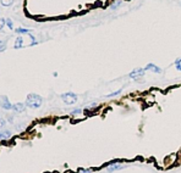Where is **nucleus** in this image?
I'll return each mask as SVG.
<instances>
[{
	"label": "nucleus",
	"mask_w": 181,
	"mask_h": 173,
	"mask_svg": "<svg viewBox=\"0 0 181 173\" xmlns=\"http://www.w3.org/2000/svg\"><path fill=\"white\" fill-rule=\"evenodd\" d=\"M121 91H122V89H119V90H116V91H113V93H110V94L105 95V98H113V97H116V95L121 94Z\"/></svg>",
	"instance_id": "4468645a"
},
{
	"label": "nucleus",
	"mask_w": 181,
	"mask_h": 173,
	"mask_svg": "<svg viewBox=\"0 0 181 173\" xmlns=\"http://www.w3.org/2000/svg\"><path fill=\"white\" fill-rule=\"evenodd\" d=\"M61 100H63L64 104H66V105H74V104L77 103L78 97H77V94H75V93L67 91V93L61 94Z\"/></svg>",
	"instance_id": "f03ea898"
},
{
	"label": "nucleus",
	"mask_w": 181,
	"mask_h": 173,
	"mask_svg": "<svg viewBox=\"0 0 181 173\" xmlns=\"http://www.w3.org/2000/svg\"><path fill=\"white\" fill-rule=\"evenodd\" d=\"M180 64H181V57H179V59H176L174 61V65H180Z\"/></svg>",
	"instance_id": "aec40b11"
},
{
	"label": "nucleus",
	"mask_w": 181,
	"mask_h": 173,
	"mask_svg": "<svg viewBox=\"0 0 181 173\" xmlns=\"http://www.w3.org/2000/svg\"><path fill=\"white\" fill-rule=\"evenodd\" d=\"M26 106L29 107V109H39L43 104V98L38 94H34V93H31L27 95L26 98Z\"/></svg>",
	"instance_id": "f257e3e1"
},
{
	"label": "nucleus",
	"mask_w": 181,
	"mask_h": 173,
	"mask_svg": "<svg viewBox=\"0 0 181 173\" xmlns=\"http://www.w3.org/2000/svg\"><path fill=\"white\" fill-rule=\"evenodd\" d=\"M175 67H176V70H177L179 72H181V64H180V65H175Z\"/></svg>",
	"instance_id": "4be33fe9"
},
{
	"label": "nucleus",
	"mask_w": 181,
	"mask_h": 173,
	"mask_svg": "<svg viewBox=\"0 0 181 173\" xmlns=\"http://www.w3.org/2000/svg\"><path fill=\"white\" fill-rule=\"evenodd\" d=\"M121 5H122V0H114V1L110 4V6H109V10L115 11V10H118Z\"/></svg>",
	"instance_id": "1a4fd4ad"
},
{
	"label": "nucleus",
	"mask_w": 181,
	"mask_h": 173,
	"mask_svg": "<svg viewBox=\"0 0 181 173\" xmlns=\"http://www.w3.org/2000/svg\"><path fill=\"white\" fill-rule=\"evenodd\" d=\"M14 48H15V49H17V50H19V49H22V48H23V38H22L21 35H19V37H17L16 39H15V44H14Z\"/></svg>",
	"instance_id": "6e6552de"
},
{
	"label": "nucleus",
	"mask_w": 181,
	"mask_h": 173,
	"mask_svg": "<svg viewBox=\"0 0 181 173\" xmlns=\"http://www.w3.org/2000/svg\"><path fill=\"white\" fill-rule=\"evenodd\" d=\"M80 173H92V171L91 169H82V171H80Z\"/></svg>",
	"instance_id": "412c9836"
},
{
	"label": "nucleus",
	"mask_w": 181,
	"mask_h": 173,
	"mask_svg": "<svg viewBox=\"0 0 181 173\" xmlns=\"http://www.w3.org/2000/svg\"><path fill=\"white\" fill-rule=\"evenodd\" d=\"M180 6H181V1H180Z\"/></svg>",
	"instance_id": "b1692460"
},
{
	"label": "nucleus",
	"mask_w": 181,
	"mask_h": 173,
	"mask_svg": "<svg viewBox=\"0 0 181 173\" xmlns=\"http://www.w3.org/2000/svg\"><path fill=\"white\" fill-rule=\"evenodd\" d=\"M144 73H146V70L141 68V67H137V68L132 70V71L129 73V78H131V79H133V81H138L140 78H142V77L144 76Z\"/></svg>",
	"instance_id": "7ed1b4c3"
},
{
	"label": "nucleus",
	"mask_w": 181,
	"mask_h": 173,
	"mask_svg": "<svg viewBox=\"0 0 181 173\" xmlns=\"http://www.w3.org/2000/svg\"><path fill=\"white\" fill-rule=\"evenodd\" d=\"M0 106H2L4 110H12V104L10 103V100L6 97H2L0 98Z\"/></svg>",
	"instance_id": "39448f33"
},
{
	"label": "nucleus",
	"mask_w": 181,
	"mask_h": 173,
	"mask_svg": "<svg viewBox=\"0 0 181 173\" xmlns=\"http://www.w3.org/2000/svg\"><path fill=\"white\" fill-rule=\"evenodd\" d=\"M6 26L9 27V29H14V22L10 18H6Z\"/></svg>",
	"instance_id": "2eb2a0df"
},
{
	"label": "nucleus",
	"mask_w": 181,
	"mask_h": 173,
	"mask_svg": "<svg viewBox=\"0 0 181 173\" xmlns=\"http://www.w3.org/2000/svg\"><path fill=\"white\" fill-rule=\"evenodd\" d=\"M14 1H15V0H0V3H2V5H3V6H5V7L11 6V5L14 4Z\"/></svg>",
	"instance_id": "f8f14e48"
},
{
	"label": "nucleus",
	"mask_w": 181,
	"mask_h": 173,
	"mask_svg": "<svg viewBox=\"0 0 181 173\" xmlns=\"http://www.w3.org/2000/svg\"><path fill=\"white\" fill-rule=\"evenodd\" d=\"M26 104H23V103H16V104H14V106H12V110L15 111V112H17V113H21V112H23L25 110H26Z\"/></svg>",
	"instance_id": "0eeeda50"
},
{
	"label": "nucleus",
	"mask_w": 181,
	"mask_h": 173,
	"mask_svg": "<svg viewBox=\"0 0 181 173\" xmlns=\"http://www.w3.org/2000/svg\"><path fill=\"white\" fill-rule=\"evenodd\" d=\"M5 123H6V121H5L4 118H2V117H0V128L5 127Z\"/></svg>",
	"instance_id": "6ab92c4d"
},
{
	"label": "nucleus",
	"mask_w": 181,
	"mask_h": 173,
	"mask_svg": "<svg viewBox=\"0 0 181 173\" xmlns=\"http://www.w3.org/2000/svg\"><path fill=\"white\" fill-rule=\"evenodd\" d=\"M6 25V18H0V31H2Z\"/></svg>",
	"instance_id": "dca6fc26"
},
{
	"label": "nucleus",
	"mask_w": 181,
	"mask_h": 173,
	"mask_svg": "<svg viewBox=\"0 0 181 173\" xmlns=\"http://www.w3.org/2000/svg\"><path fill=\"white\" fill-rule=\"evenodd\" d=\"M6 49V45H5V42L0 40V51H4Z\"/></svg>",
	"instance_id": "f3484780"
},
{
	"label": "nucleus",
	"mask_w": 181,
	"mask_h": 173,
	"mask_svg": "<svg viewBox=\"0 0 181 173\" xmlns=\"http://www.w3.org/2000/svg\"><path fill=\"white\" fill-rule=\"evenodd\" d=\"M82 112V109H76V110H74V111H71V115H78V113H81Z\"/></svg>",
	"instance_id": "a211bd4d"
},
{
	"label": "nucleus",
	"mask_w": 181,
	"mask_h": 173,
	"mask_svg": "<svg viewBox=\"0 0 181 173\" xmlns=\"http://www.w3.org/2000/svg\"><path fill=\"white\" fill-rule=\"evenodd\" d=\"M10 137H11V132H10V130H4V132H0V140L10 139Z\"/></svg>",
	"instance_id": "9d476101"
},
{
	"label": "nucleus",
	"mask_w": 181,
	"mask_h": 173,
	"mask_svg": "<svg viewBox=\"0 0 181 173\" xmlns=\"http://www.w3.org/2000/svg\"><path fill=\"white\" fill-rule=\"evenodd\" d=\"M126 167H127V166L122 165V163H113V165L106 167V172L108 173H113V172H116V171H120V169H125Z\"/></svg>",
	"instance_id": "20e7f679"
},
{
	"label": "nucleus",
	"mask_w": 181,
	"mask_h": 173,
	"mask_svg": "<svg viewBox=\"0 0 181 173\" xmlns=\"http://www.w3.org/2000/svg\"><path fill=\"white\" fill-rule=\"evenodd\" d=\"M15 32H16L17 34L22 35V34H29V33H31V29H26V28H17V29H15Z\"/></svg>",
	"instance_id": "9b49d317"
},
{
	"label": "nucleus",
	"mask_w": 181,
	"mask_h": 173,
	"mask_svg": "<svg viewBox=\"0 0 181 173\" xmlns=\"http://www.w3.org/2000/svg\"><path fill=\"white\" fill-rule=\"evenodd\" d=\"M144 70L146 71H152V72H154V73H157V74H160L161 72H163V70L159 67V66H157V65H154V64H148L146 67H144Z\"/></svg>",
	"instance_id": "423d86ee"
},
{
	"label": "nucleus",
	"mask_w": 181,
	"mask_h": 173,
	"mask_svg": "<svg viewBox=\"0 0 181 173\" xmlns=\"http://www.w3.org/2000/svg\"><path fill=\"white\" fill-rule=\"evenodd\" d=\"M8 121H9V122H12L14 120H12V117H9V118H8Z\"/></svg>",
	"instance_id": "5701e85b"
},
{
	"label": "nucleus",
	"mask_w": 181,
	"mask_h": 173,
	"mask_svg": "<svg viewBox=\"0 0 181 173\" xmlns=\"http://www.w3.org/2000/svg\"><path fill=\"white\" fill-rule=\"evenodd\" d=\"M28 35H29V39H31L29 46H34V45H37V44H38V42H37V39H35V37H34L32 33H29Z\"/></svg>",
	"instance_id": "ddd939ff"
}]
</instances>
